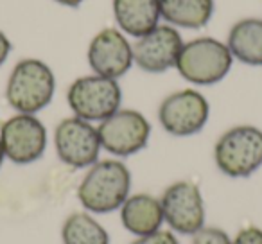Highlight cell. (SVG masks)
<instances>
[{"label": "cell", "instance_id": "obj_1", "mask_svg": "<svg viewBox=\"0 0 262 244\" xmlns=\"http://www.w3.org/2000/svg\"><path fill=\"white\" fill-rule=\"evenodd\" d=\"M131 194V172L117 158L97 160L77 187V199L90 214H112Z\"/></svg>", "mask_w": 262, "mask_h": 244}, {"label": "cell", "instance_id": "obj_2", "mask_svg": "<svg viewBox=\"0 0 262 244\" xmlns=\"http://www.w3.org/2000/svg\"><path fill=\"white\" fill-rule=\"evenodd\" d=\"M56 94V76L45 61L24 58L13 66L6 84V101L16 113L36 115L51 104Z\"/></svg>", "mask_w": 262, "mask_h": 244}, {"label": "cell", "instance_id": "obj_3", "mask_svg": "<svg viewBox=\"0 0 262 244\" xmlns=\"http://www.w3.org/2000/svg\"><path fill=\"white\" fill-rule=\"evenodd\" d=\"M233 56L226 43L210 36L194 38L183 43L174 69L196 86L217 84L230 74Z\"/></svg>", "mask_w": 262, "mask_h": 244}, {"label": "cell", "instance_id": "obj_4", "mask_svg": "<svg viewBox=\"0 0 262 244\" xmlns=\"http://www.w3.org/2000/svg\"><path fill=\"white\" fill-rule=\"evenodd\" d=\"M215 167L228 178H248L262 167V129L239 124L226 129L214 146Z\"/></svg>", "mask_w": 262, "mask_h": 244}, {"label": "cell", "instance_id": "obj_5", "mask_svg": "<svg viewBox=\"0 0 262 244\" xmlns=\"http://www.w3.org/2000/svg\"><path fill=\"white\" fill-rule=\"evenodd\" d=\"M67 102L76 117L88 122H102L120 109L122 90L117 79L97 74L81 76L67 90Z\"/></svg>", "mask_w": 262, "mask_h": 244}, {"label": "cell", "instance_id": "obj_6", "mask_svg": "<svg viewBox=\"0 0 262 244\" xmlns=\"http://www.w3.org/2000/svg\"><path fill=\"white\" fill-rule=\"evenodd\" d=\"M210 117V104L194 88L172 92L158 108V122L172 137H192L203 131Z\"/></svg>", "mask_w": 262, "mask_h": 244}, {"label": "cell", "instance_id": "obj_7", "mask_svg": "<svg viewBox=\"0 0 262 244\" xmlns=\"http://www.w3.org/2000/svg\"><path fill=\"white\" fill-rule=\"evenodd\" d=\"M101 146L117 158L133 157L146 149L151 137L149 120L137 109H117L97 126Z\"/></svg>", "mask_w": 262, "mask_h": 244}, {"label": "cell", "instance_id": "obj_8", "mask_svg": "<svg viewBox=\"0 0 262 244\" xmlns=\"http://www.w3.org/2000/svg\"><path fill=\"white\" fill-rule=\"evenodd\" d=\"M0 144L6 160L18 165L34 164L47 149V128L36 115L15 113L0 126Z\"/></svg>", "mask_w": 262, "mask_h": 244}, {"label": "cell", "instance_id": "obj_9", "mask_svg": "<svg viewBox=\"0 0 262 244\" xmlns=\"http://www.w3.org/2000/svg\"><path fill=\"white\" fill-rule=\"evenodd\" d=\"M54 147L59 160L72 169L92 167L102 149L97 126L76 115L67 117L56 126Z\"/></svg>", "mask_w": 262, "mask_h": 244}, {"label": "cell", "instance_id": "obj_10", "mask_svg": "<svg viewBox=\"0 0 262 244\" xmlns=\"http://www.w3.org/2000/svg\"><path fill=\"white\" fill-rule=\"evenodd\" d=\"M164 223L171 232L192 235L205 226V199L201 189L194 182H174L160 197Z\"/></svg>", "mask_w": 262, "mask_h": 244}, {"label": "cell", "instance_id": "obj_11", "mask_svg": "<svg viewBox=\"0 0 262 244\" xmlns=\"http://www.w3.org/2000/svg\"><path fill=\"white\" fill-rule=\"evenodd\" d=\"M86 59L92 72L110 79L126 76L131 66L135 65L133 45L117 27L101 29L92 38L86 51Z\"/></svg>", "mask_w": 262, "mask_h": 244}, {"label": "cell", "instance_id": "obj_12", "mask_svg": "<svg viewBox=\"0 0 262 244\" xmlns=\"http://www.w3.org/2000/svg\"><path fill=\"white\" fill-rule=\"evenodd\" d=\"M183 38L176 27L160 24L151 33L137 38L133 43V59L140 70L147 74H164L174 69Z\"/></svg>", "mask_w": 262, "mask_h": 244}, {"label": "cell", "instance_id": "obj_13", "mask_svg": "<svg viewBox=\"0 0 262 244\" xmlns=\"http://www.w3.org/2000/svg\"><path fill=\"white\" fill-rule=\"evenodd\" d=\"M119 212L122 226L135 237L155 233L162 230V225H164L160 197L153 196V194H129V197L124 201Z\"/></svg>", "mask_w": 262, "mask_h": 244}, {"label": "cell", "instance_id": "obj_14", "mask_svg": "<svg viewBox=\"0 0 262 244\" xmlns=\"http://www.w3.org/2000/svg\"><path fill=\"white\" fill-rule=\"evenodd\" d=\"M117 27L126 36L140 38L160 26V0H113Z\"/></svg>", "mask_w": 262, "mask_h": 244}, {"label": "cell", "instance_id": "obj_15", "mask_svg": "<svg viewBox=\"0 0 262 244\" xmlns=\"http://www.w3.org/2000/svg\"><path fill=\"white\" fill-rule=\"evenodd\" d=\"M233 59L250 66H262V18H241L226 38Z\"/></svg>", "mask_w": 262, "mask_h": 244}, {"label": "cell", "instance_id": "obj_16", "mask_svg": "<svg viewBox=\"0 0 262 244\" xmlns=\"http://www.w3.org/2000/svg\"><path fill=\"white\" fill-rule=\"evenodd\" d=\"M214 0H160L162 20L172 27L201 29L212 20Z\"/></svg>", "mask_w": 262, "mask_h": 244}, {"label": "cell", "instance_id": "obj_17", "mask_svg": "<svg viewBox=\"0 0 262 244\" xmlns=\"http://www.w3.org/2000/svg\"><path fill=\"white\" fill-rule=\"evenodd\" d=\"M63 244H110V233L90 214L72 212L61 226Z\"/></svg>", "mask_w": 262, "mask_h": 244}, {"label": "cell", "instance_id": "obj_18", "mask_svg": "<svg viewBox=\"0 0 262 244\" xmlns=\"http://www.w3.org/2000/svg\"><path fill=\"white\" fill-rule=\"evenodd\" d=\"M190 244H232V237L219 226H203L192 233Z\"/></svg>", "mask_w": 262, "mask_h": 244}, {"label": "cell", "instance_id": "obj_19", "mask_svg": "<svg viewBox=\"0 0 262 244\" xmlns=\"http://www.w3.org/2000/svg\"><path fill=\"white\" fill-rule=\"evenodd\" d=\"M129 244H180V242L176 239L174 232H171V230H158V232L149 233V235L137 237Z\"/></svg>", "mask_w": 262, "mask_h": 244}, {"label": "cell", "instance_id": "obj_20", "mask_svg": "<svg viewBox=\"0 0 262 244\" xmlns=\"http://www.w3.org/2000/svg\"><path fill=\"white\" fill-rule=\"evenodd\" d=\"M232 244H262V228L258 226H246L239 230L232 239Z\"/></svg>", "mask_w": 262, "mask_h": 244}, {"label": "cell", "instance_id": "obj_21", "mask_svg": "<svg viewBox=\"0 0 262 244\" xmlns=\"http://www.w3.org/2000/svg\"><path fill=\"white\" fill-rule=\"evenodd\" d=\"M11 41H9V38L6 36L4 31H0V66L4 65L6 59L9 58V54H11Z\"/></svg>", "mask_w": 262, "mask_h": 244}, {"label": "cell", "instance_id": "obj_22", "mask_svg": "<svg viewBox=\"0 0 262 244\" xmlns=\"http://www.w3.org/2000/svg\"><path fill=\"white\" fill-rule=\"evenodd\" d=\"M59 6H65V8H77L84 2V0H54Z\"/></svg>", "mask_w": 262, "mask_h": 244}, {"label": "cell", "instance_id": "obj_23", "mask_svg": "<svg viewBox=\"0 0 262 244\" xmlns=\"http://www.w3.org/2000/svg\"><path fill=\"white\" fill-rule=\"evenodd\" d=\"M6 160V154H4V149H2V144H0V169H2V164Z\"/></svg>", "mask_w": 262, "mask_h": 244}]
</instances>
